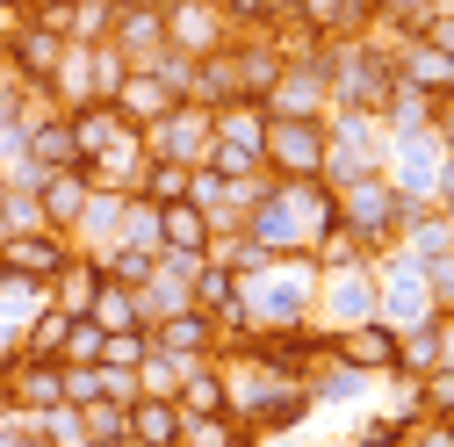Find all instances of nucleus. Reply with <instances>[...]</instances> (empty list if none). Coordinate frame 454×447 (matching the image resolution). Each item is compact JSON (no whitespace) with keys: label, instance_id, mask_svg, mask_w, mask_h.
<instances>
[{"label":"nucleus","instance_id":"f257e3e1","mask_svg":"<svg viewBox=\"0 0 454 447\" xmlns=\"http://www.w3.org/2000/svg\"><path fill=\"white\" fill-rule=\"evenodd\" d=\"M317 260L310 253H274L253 282L239 289V325L246 332H281V325H310L317 310Z\"/></svg>","mask_w":454,"mask_h":447},{"label":"nucleus","instance_id":"f03ea898","mask_svg":"<svg viewBox=\"0 0 454 447\" xmlns=\"http://www.w3.org/2000/svg\"><path fill=\"white\" fill-rule=\"evenodd\" d=\"M404 209H411V202L396 195V181L382 174V166L339 188V224H347V231L368 246V260H375L382 246H396V231H404Z\"/></svg>","mask_w":454,"mask_h":447},{"label":"nucleus","instance_id":"7ed1b4c3","mask_svg":"<svg viewBox=\"0 0 454 447\" xmlns=\"http://www.w3.org/2000/svg\"><path fill=\"white\" fill-rule=\"evenodd\" d=\"M267 174L274 181H325V116H274L267 108Z\"/></svg>","mask_w":454,"mask_h":447},{"label":"nucleus","instance_id":"20e7f679","mask_svg":"<svg viewBox=\"0 0 454 447\" xmlns=\"http://www.w3.org/2000/svg\"><path fill=\"white\" fill-rule=\"evenodd\" d=\"M375 303H382L375 260H361V267H339V274H325V282H317V310H310V325H325V332H347V325H368V318H375Z\"/></svg>","mask_w":454,"mask_h":447},{"label":"nucleus","instance_id":"39448f33","mask_svg":"<svg viewBox=\"0 0 454 447\" xmlns=\"http://www.w3.org/2000/svg\"><path fill=\"white\" fill-rule=\"evenodd\" d=\"M209 145H216V137H209V108H202V101H174L159 123H145V152L188 166V174L209 159Z\"/></svg>","mask_w":454,"mask_h":447},{"label":"nucleus","instance_id":"423d86ee","mask_svg":"<svg viewBox=\"0 0 454 447\" xmlns=\"http://www.w3.org/2000/svg\"><path fill=\"white\" fill-rule=\"evenodd\" d=\"M159 8H166V51H188V59H209L239 36L216 0H159Z\"/></svg>","mask_w":454,"mask_h":447},{"label":"nucleus","instance_id":"0eeeda50","mask_svg":"<svg viewBox=\"0 0 454 447\" xmlns=\"http://www.w3.org/2000/svg\"><path fill=\"white\" fill-rule=\"evenodd\" d=\"M274 116H332V80H325V43L310 59H289L281 66V87L267 94Z\"/></svg>","mask_w":454,"mask_h":447},{"label":"nucleus","instance_id":"6e6552de","mask_svg":"<svg viewBox=\"0 0 454 447\" xmlns=\"http://www.w3.org/2000/svg\"><path fill=\"white\" fill-rule=\"evenodd\" d=\"M223 66H231V94L239 101H267L281 87V66H289V59H281L267 36H231V43H223Z\"/></svg>","mask_w":454,"mask_h":447},{"label":"nucleus","instance_id":"1a4fd4ad","mask_svg":"<svg viewBox=\"0 0 454 447\" xmlns=\"http://www.w3.org/2000/svg\"><path fill=\"white\" fill-rule=\"evenodd\" d=\"M152 347H166L174 361L195 368V361H216V354H223V332H216L209 310L188 303V310H174V318H159V325H152Z\"/></svg>","mask_w":454,"mask_h":447},{"label":"nucleus","instance_id":"9d476101","mask_svg":"<svg viewBox=\"0 0 454 447\" xmlns=\"http://www.w3.org/2000/svg\"><path fill=\"white\" fill-rule=\"evenodd\" d=\"M66 260H73V239L59 231H15L0 246V274H15V282H51Z\"/></svg>","mask_w":454,"mask_h":447},{"label":"nucleus","instance_id":"9b49d317","mask_svg":"<svg viewBox=\"0 0 454 447\" xmlns=\"http://www.w3.org/2000/svg\"><path fill=\"white\" fill-rule=\"evenodd\" d=\"M8 66L22 73V87H51V73L66 66V36L43 22H15L8 29Z\"/></svg>","mask_w":454,"mask_h":447},{"label":"nucleus","instance_id":"f8f14e48","mask_svg":"<svg viewBox=\"0 0 454 447\" xmlns=\"http://www.w3.org/2000/svg\"><path fill=\"white\" fill-rule=\"evenodd\" d=\"M209 137H216V152H246V159L267 166V101H223V108H209Z\"/></svg>","mask_w":454,"mask_h":447},{"label":"nucleus","instance_id":"ddd939ff","mask_svg":"<svg viewBox=\"0 0 454 447\" xmlns=\"http://www.w3.org/2000/svg\"><path fill=\"white\" fill-rule=\"evenodd\" d=\"M108 43H116L130 66H152L166 51V8H159V0H123V8H116V36H108Z\"/></svg>","mask_w":454,"mask_h":447},{"label":"nucleus","instance_id":"4468645a","mask_svg":"<svg viewBox=\"0 0 454 447\" xmlns=\"http://www.w3.org/2000/svg\"><path fill=\"white\" fill-rule=\"evenodd\" d=\"M0 389H8L22 412H51V404H66V368H59V361H29V354H15L8 368H0Z\"/></svg>","mask_w":454,"mask_h":447},{"label":"nucleus","instance_id":"2eb2a0df","mask_svg":"<svg viewBox=\"0 0 454 447\" xmlns=\"http://www.w3.org/2000/svg\"><path fill=\"white\" fill-rule=\"evenodd\" d=\"M87 202H94V181L80 174V166H59L43 188H36V209H43V231H59V239H73V224L87 216Z\"/></svg>","mask_w":454,"mask_h":447},{"label":"nucleus","instance_id":"dca6fc26","mask_svg":"<svg viewBox=\"0 0 454 447\" xmlns=\"http://www.w3.org/2000/svg\"><path fill=\"white\" fill-rule=\"evenodd\" d=\"M389 73L404 80V87H419V94H454V59H447V51H433L426 36H396Z\"/></svg>","mask_w":454,"mask_h":447},{"label":"nucleus","instance_id":"f3484780","mask_svg":"<svg viewBox=\"0 0 454 447\" xmlns=\"http://www.w3.org/2000/svg\"><path fill=\"white\" fill-rule=\"evenodd\" d=\"M332 354L347 368H361V375H389L396 368V325H382V318L347 325V332H332Z\"/></svg>","mask_w":454,"mask_h":447},{"label":"nucleus","instance_id":"a211bd4d","mask_svg":"<svg viewBox=\"0 0 454 447\" xmlns=\"http://www.w3.org/2000/svg\"><path fill=\"white\" fill-rule=\"evenodd\" d=\"M152 166V152H145V130H123L116 145H108L101 159H87L80 174L94 181V188H116V195H137V174Z\"/></svg>","mask_w":454,"mask_h":447},{"label":"nucleus","instance_id":"6ab92c4d","mask_svg":"<svg viewBox=\"0 0 454 447\" xmlns=\"http://www.w3.org/2000/svg\"><path fill=\"white\" fill-rule=\"evenodd\" d=\"M274 195L289 202V216L303 224V239H310V246L339 224V188H332V181H317V174H310V181H274Z\"/></svg>","mask_w":454,"mask_h":447},{"label":"nucleus","instance_id":"aec40b11","mask_svg":"<svg viewBox=\"0 0 454 447\" xmlns=\"http://www.w3.org/2000/svg\"><path fill=\"white\" fill-rule=\"evenodd\" d=\"M246 239L253 246H267V253H310V239H303V224L289 216V202H281L274 188L246 209Z\"/></svg>","mask_w":454,"mask_h":447},{"label":"nucleus","instance_id":"412c9836","mask_svg":"<svg viewBox=\"0 0 454 447\" xmlns=\"http://www.w3.org/2000/svg\"><path fill=\"white\" fill-rule=\"evenodd\" d=\"M94 289H101V267H94L87 253H73V260L43 282V303L66 310V318H87V310H94Z\"/></svg>","mask_w":454,"mask_h":447},{"label":"nucleus","instance_id":"4be33fe9","mask_svg":"<svg viewBox=\"0 0 454 447\" xmlns=\"http://www.w3.org/2000/svg\"><path fill=\"white\" fill-rule=\"evenodd\" d=\"M66 123H73V145H80V166H87V159H101V152L116 145L123 130H137V123H123V108H116V101H87V108H73Z\"/></svg>","mask_w":454,"mask_h":447},{"label":"nucleus","instance_id":"5701e85b","mask_svg":"<svg viewBox=\"0 0 454 447\" xmlns=\"http://www.w3.org/2000/svg\"><path fill=\"white\" fill-rule=\"evenodd\" d=\"M116 108H123V123H159L166 116V108H174V87H166L159 73H145V66H130L123 73V87H116Z\"/></svg>","mask_w":454,"mask_h":447},{"label":"nucleus","instance_id":"b1692460","mask_svg":"<svg viewBox=\"0 0 454 447\" xmlns=\"http://www.w3.org/2000/svg\"><path fill=\"white\" fill-rule=\"evenodd\" d=\"M123 202H130V195H116V188H94L87 216L73 224V253H101V246H116V239H123Z\"/></svg>","mask_w":454,"mask_h":447},{"label":"nucleus","instance_id":"393cba45","mask_svg":"<svg viewBox=\"0 0 454 447\" xmlns=\"http://www.w3.org/2000/svg\"><path fill=\"white\" fill-rule=\"evenodd\" d=\"M130 447H181V404L137 397L130 404Z\"/></svg>","mask_w":454,"mask_h":447},{"label":"nucleus","instance_id":"a878e982","mask_svg":"<svg viewBox=\"0 0 454 447\" xmlns=\"http://www.w3.org/2000/svg\"><path fill=\"white\" fill-rule=\"evenodd\" d=\"M181 447H260L231 412H181Z\"/></svg>","mask_w":454,"mask_h":447},{"label":"nucleus","instance_id":"bb28decb","mask_svg":"<svg viewBox=\"0 0 454 447\" xmlns=\"http://www.w3.org/2000/svg\"><path fill=\"white\" fill-rule=\"evenodd\" d=\"M440 368V318H426V325H404V332H396V368L389 375H433Z\"/></svg>","mask_w":454,"mask_h":447},{"label":"nucleus","instance_id":"cd10ccee","mask_svg":"<svg viewBox=\"0 0 454 447\" xmlns=\"http://www.w3.org/2000/svg\"><path fill=\"white\" fill-rule=\"evenodd\" d=\"M22 159H36V166H80V145H73V123L66 116H43V123H29V145H22Z\"/></svg>","mask_w":454,"mask_h":447},{"label":"nucleus","instance_id":"c85d7f7f","mask_svg":"<svg viewBox=\"0 0 454 447\" xmlns=\"http://www.w3.org/2000/svg\"><path fill=\"white\" fill-rule=\"evenodd\" d=\"M73 412H80V433H87V447H130V412H123V404L94 397V404H73Z\"/></svg>","mask_w":454,"mask_h":447},{"label":"nucleus","instance_id":"c756f323","mask_svg":"<svg viewBox=\"0 0 454 447\" xmlns=\"http://www.w3.org/2000/svg\"><path fill=\"white\" fill-rule=\"evenodd\" d=\"M159 246H188V253H209V216L195 202H166L159 209Z\"/></svg>","mask_w":454,"mask_h":447},{"label":"nucleus","instance_id":"7c9ffc66","mask_svg":"<svg viewBox=\"0 0 454 447\" xmlns=\"http://www.w3.org/2000/svg\"><path fill=\"white\" fill-rule=\"evenodd\" d=\"M181 412H231V397H223V368L216 361H195L188 375H181V397H174Z\"/></svg>","mask_w":454,"mask_h":447},{"label":"nucleus","instance_id":"2f4dec72","mask_svg":"<svg viewBox=\"0 0 454 447\" xmlns=\"http://www.w3.org/2000/svg\"><path fill=\"white\" fill-rule=\"evenodd\" d=\"M87 318H94L101 332H137V325H145V310H137V289H123V282H101Z\"/></svg>","mask_w":454,"mask_h":447},{"label":"nucleus","instance_id":"473e14b6","mask_svg":"<svg viewBox=\"0 0 454 447\" xmlns=\"http://www.w3.org/2000/svg\"><path fill=\"white\" fill-rule=\"evenodd\" d=\"M66 325H73V318H66V310H51V303H43L36 318H22V354H29V361H59Z\"/></svg>","mask_w":454,"mask_h":447},{"label":"nucleus","instance_id":"72a5a7b5","mask_svg":"<svg viewBox=\"0 0 454 447\" xmlns=\"http://www.w3.org/2000/svg\"><path fill=\"white\" fill-rule=\"evenodd\" d=\"M181 375H188V361H174L166 347H152V354L137 361V397H166V404H174V397H181Z\"/></svg>","mask_w":454,"mask_h":447},{"label":"nucleus","instance_id":"f704fd0d","mask_svg":"<svg viewBox=\"0 0 454 447\" xmlns=\"http://www.w3.org/2000/svg\"><path fill=\"white\" fill-rule=\"evenodd\" d=\"M108 36H116V0H73L66 43H108Z\"/></svg>","mask_w":454,"mask_h":447},{"label":"nucleus","instance_id":"c9c22d12","mask_svg":"<svg viewBox=\"0 0 454 447\" xmlns=\"http://www.w3.org/2000/svg\"><path fill=\"white\" fill-rule=\"evenodd\" d=\"M87 260L101 267V282H123V289L152 282V253H137V246H101V253H87Z\"/></svg>","mask_w":454,"mask_h":447},{"label":"nucleus","instance_id":"e433bc0d","mask_svg":"<svg viewBox=\"0 0 454 447\" xmlns=\"http://www.w3.org/2000/svg\"><path fill=\"white\" fill-rule=\"evenodd\" d=\"M137 310H145V325L188 310V282H174V274H159V267H152V282H137Z\"/></svg>","mask_w":454,"mask_h":447},{"label":"nucleus","instance_id":"4c0bfd02","mask_svg":"<svg viewBox=\"0 0 454 447\" xmlns=\"http://www.w3.org/2000/svg\"><path fill=\"white\" fill-rule=\"evenodd\" d=\"M137 195H145V202H159V209H166V202H188V166L152 159L145 174H137Z\"/></svg>","mask_w":454,"mask_h":447},{"label":"nucleus","instance_id":"58836bf2","mask_svg":"<svg viewBox=\"0 0 454 447\" xmlns=\"http://www.w3.org/2000/svg\"><path fill=\"white\" fill-rule=\"evenodd\" d=\"M310 260H317V274H339V267H361V260H368V246L347 231V224H332V231L310 246Z\"/></svg>","mask_w":454,"mask_h":447},{"label":"nucleus","instance_id":"ea45409f","mask_svg":"<svg viewBox=\"0 0 454 447\" xmlns=\"http://www.w3.org/2000/svg\"><path fill=\"white\" fill-rule=\"evenodd\" d=\"M101 340H108V332H101L94 318H73V325H66L59 361H66V368H94V361H101Z\"/></svg>","mask_w":454,"mask_h":447},{"label":"nucleus","instance_id":"a19ab883","mask_svg":"<svg viewBox=\"0 0 454 447\" xmlns=\"http://www.w3.org/2000/svg\"><path fill=\"white\" fill-rule=\"evenodd\" d=\"M152 354V325H137V332H108L101 340V368H137Z\"/></svg>","mask_w":454,"mask_h":447},{"label":"nucleus","instance_id":"79ce46f5","mask_svg":"<svg viewBox=\"0 0 454 447\" xmlns=\"http://www.w3.org/2000/svg\"><path fill=\"white\" fill-rule=\"evenodd\" d=\"M216 8H223V22H231L239 36H260V29L281 15V0H216Z\"/></svg>","mask_w":454,"mask_h":447},{"label":"nucleus","instance_id":"37998d69","mask_svg":"<svg viewBox=\"0 0 454 447\" xmlns=\"http://www.w3.org/2000/svg\"><path fill=\"white\" fill-rule=\"evenodd\" d=\"M289 8H296L317 36H347V0H289Z\"/></svg>","mask_w":454,"mask_h":447},{"label":"nucleus","instance_id":"c03bdc74","mask_svg":"<svg viewBox=\"0 0 454 447\" xmlns=\"http://www.w3.org/2000/svg\"><path fill=\"white\" fill-rule=\"evenodd\" d=\"M419 412H426V419H447V412H454V368L419 375Z\"/></svg>","mask_w":454,"mask_h":447},{"label":"nucleus","instance_id":"a18cd8bd","mask_svg":"<svg viewBox=\"0 0 454 447\" xmlns=\"http://www.w3.org/2000/svg\"><path fill=\"white\" fill-rule=\"evenodd\" d=\"M419 267H426V289H433V303H440V310H454V253L419 260Z\"/></svg>","mask_w":454,"mask_h":447},{"label":"nucleus","instance_id":"49530a36","mask_svg":"<svg viewBox=\"0 0 454 447\" xmlns=\"http://www.w3.org/2000/svg\"><path fill=\"white\" fill-rule=\"evenodd\" d=\"M66 368V361H59ZM101 397V361L94 368H66V404H94Z\"/></svg>","mask_w":454,"mask_h":447},{"label":"nucleus","instance_id":"de8ad7c7","mask_svg":"<svg viewBox=\"0 0 454 447\" xmlns=\"http://www.w3.org/2000/svg\"><path fill=\"white\" fill-rule=\"evenodd\" d=\"M101 397L130 412V404H137V368H101Z\"/></svg>","mask_w":454,"mask_h":447},{"label":"nucleus","instance_id":"09e8293b","mask_svg":"<svg viewBox=\"0 0 454 447\" xmlns=\"http://www.w3.org/2000/svg\"><path fill=\"white\" fill-rule=\"evenodd\" d=\"M22 145H29V130H22V116L8 108V116H0V174H8V166L22 159Z\"/></svg>","mask_w":454,"mask_h":447},{"label":"nucleus","instance_id":"8fccbe9b","mask_svg":"<svg viewBox=\"0 0 454 447\" xmlns=\"http://www.w3.org/2000/svg\"><path fill=\"white\" fill-rule=\"evenodd\" d=\"M419 36H426L433 51H447V59H454V8H440V15H433V22L419 29Z\"/></svg>","mask_w":454,"mask_h":447},{"label":"nucleus","instance_id":"3c124183","mask_svg":"<svg viewBox=\"0 0 454 447\" xmlns=\"http://www.w3.org/2000/svg\"><path fill=\"white\" fill-rule=\"evenodd\" d=\"M22 101V73L8 66V51H0V116H8V108Z\"/></svg>","mask_w":454,"mask_h":447},{"label":"nucleus","instance_id":"603ef678","mask_svg":"<svg viewBox=\"0 0 454 447\" xmlns=\"http://www.w3.org/2000/svg\"><path fill=\"white\" fill-rule=\"evenodd\" d=\"M433 130H440V145L454 152V94H440V101H433Z\"/></svg>","mask_w":454,"mask_h":447},{"label":"nucleus","instance_id":"864d4df0","mask_svg":"<svg viewBox=\"0 0 454 447\" xmlns=\"http://www.w3.org/2000/svg\"><path fill=\"white\" fill-rule=\"evenodd\" d=\"M433 209H447V216H454V152H447V166H440V181H433Z\"/></svg>","mask_w":454,"mask_h":447},{"label":"nucleus","instance_id":"5fc2aeb1","mask_svg":"<svg viewBox=\"0 0 454 447\" xmlns=\"http://www.w3.org/2000/svg\"><path fill=\"white\" fill-rule=\"evenodd\" d=\"M440 368H454V310H440Z\"/></svg>","mask_w":454,"mask_h":447},{"label":"nucleus","instance_id":"6e6d98bb","mask_svg":"<svg viewBox=\"0 0 454 447\" xmlns=\"http://www.w3.org/2000/svg\"><path fill=\"white\" fill-rule=\"evenodd\" d=\"M29 447H51V440H43V433H36V440H29Z\"/></svg>","mask_w":454,"mask_h":447},{"label":"nucleus","instance_id":"4d7b16f0","mask_svg":"<svg viewBox=\"0 0 454 447\" xmlns=\"http://www.w3.org/2000/svg\"><path fill=\"white\" fill-rule=\"evenodd\" d=\"M0 195H8V181H0Z\"/></svg>","mask_w":454,"mask_h":447},{"label":"nucleus","instance_id":"13d9d810","mask_svg":"<svg viewBox=\"0 0 454 447\" xmlns=\"http://www.w3.org/2000/svg\"><path fill=\"white\" fill-rule=\"evenodd\" d=\"M447 426H454V412H447Z\"/></svg>","mask_w":454,"mask_h":447},{"label":"nucleus","instance_id":"bf43d9fd","mask_svg":"<svg viewBox=\"0 0 454 447\" xmlns=\"http://www.w3.org/2000/svg\"><path fill=\"white\" fill-rule=\"evenodd\" d=\"M447 8H454V0H447Z\"/></svg>","mask_w":454,"mask_h":447}]
</instances>
